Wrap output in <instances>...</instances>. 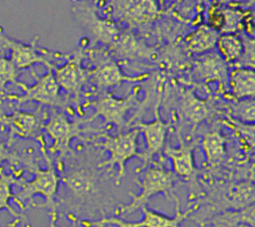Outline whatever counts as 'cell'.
<instances>
[{
	"instance_id": "obj_5",
	"label": "cell",
	"mask_w": 255,
	"mask_h": 227,
	"mask_svg": "<svg viewBox=\"0 0 255 227\" xmlns=\"http://www.w3.org/2000/svg\"><path fill=\"white\" fill-rule=\"evenodd\" d=\"M52 69L53 68H48L47 72L41 76L31 69L30 72L35 83L28 86L25 83L20 82L18 87L23 91V95H5L0 97V101H13L17 106L25 103H37L41 107L65 109L68 100L62 97L61 89L56 82Z\"/></svg>"
},
{
	"instance_id": "obj_28",
	"label": "cell",
	"mask_w": 255,
	"mask_h": 227,
	"mask_svg": "<svg viewBox=\"0 0 255 227\" xmlns=\"http://www.w3.org/2000/svg\"><path fill=\"white\" fill-rule=\"evenodd\" d=\"M228 110L232 116L237 120L245 123H254L255 119V104L254 98L243 99L232 102Z\"/></svg>"
},
{
	"instance_id": "obj_21",
	"label": "cell",
	"mask_w": 255,
	"mask_h": 227,
	"mask_svg": "<svg viewBox=\"0 0 255 227\" xmlns=\"http://www.w3.org/2000/svg\"><path fill=\"white\" fill-rule=\"evenodd\" d=\"M219 33L206 24L197 26L184 38L185 49L194 55H203L210 52L215 46Z\"/></svg>"
},
{
	"instance_id": "obj_11",
	"label": "cell",
	"mask_w": 255,
	"mask_h": 227,
	"mask_svg": "<svg viewBox=\"0 0 255 227\" xmlns=\"http://www.w3.org/2000/svg\"><path fill=\"white\" fill-rule=\"evenodd\" d=\"M153 114L154 118L151 121L135 120L133 123L128 125L130 128H137L144 137L145 148L139 155V159L142 161V164L134 169L136 173L150 163L154 155L160 154L166 144V135L170 126V121H164L161 119L159 115V108L153 109Z\"/></svg>"
},
{
	"instance_id": "obj_6",
	"label": "cell",
	"mask_w": 255,
	"mask_h": 227,
	"mask_svg": "<svg viewBox=\"0 0 255 227\" xmlns=\"http://www.w3.org/2000/svg\"><path fill=\"white\" fill-rule=\"evenodd\" d=\"M173 201L175 202V214L173 216H167L145 205L139 208L142 213V218L139 221H125L119 217L103 216L99 220H79V224L82 227H104L111 225L116 227H180L181 222L187 219L189 215L199 207V203L181 211L176 196L173 198Z\"/></svg>"
},
{
	"instance_id": "obj_23",
	"label": "cell",
	"mask_w": 255,
	"mask_h": 227,
	"mask_svg": "<svg viewBox=\"0 0 255 227\" xmlns=\"http://www.w3.org/2000/svg\"><path fill=\"white\" fill-rule=\"evenodd\" d=\"M210 223V227H254V204L240 210L227 211Z\"/></svg>"
},
{
	"instance_id": "obj_32",
	"label": "cell",
	"mask_w": 255,
	"mask_h": 227,
	"mask_svg": "<svg viewBox=\"0 0 255 227\" xmlns=\"http://www.w3.org/2000/svg\"><path fill=\"white\" fill-rule=\"evenodd\" d=\"M247 1L248 0H216L218 5H226V6H232V7H237L236 5L247 2Z\"/></svg>"
},
{
	"instance_id": "obj_13",
	"label": "cell",
	"mask_w": 255,
	"mask_h": 227,
	"mask_svg": "<svg viewBox=\"0 0 255 227\" xmlns=\"http://www.w3.org/2000/svg\"><path fill=\"white\" fill-rule=\"evenodd\" d=\"M84 53L82 50L75 51L67 57L66 62L61 66H54L52 71L60 89L66 93V99L69 97L78 101L82 89L89 79L88 71L83 67L82 62Z\"/></svg>"
},
{
	"instance_id": "obj_24",
	"label": "cell",
	"mask_w": 255,
	"mask_h": 227,
	"mask_svg": "<svg viewBox=\"0 0 255 227\" xmlns=\"http://www.w3.org/2000/svg\"><path fill=\"white\" fill-rule=\"evenodd\" d=\"M217 53L228 65H234L242 55L243 43L241 36L238 34H221L218 36Z\"/></svg>"
},
{
	"instance_id": "obj_12",
	"label": "cell",
	"mask_w": 255,
	"mask_h": 227,
	"mask_svg": "<svg viewBox=\"0 0 255 227\" xmlns=\"http://www.w3.org/2000/svg\"><path fill=\"white\" fill-rule=\"evenodd\" d=\"M73 13L77 21L92 35L93 44L102 43L110 48L116 43L123 31L113 20L101 18L91 6L79 4L73 8Z\"/></svg>"
},
{
	"instance_id": "obj_3",
	"label": "cell",
	"mask_w": 255,
	"mask_h": 227,
	"mask_svg": "<svg viewBox=\"0 0 255 227\" xmlns=\"http://www.w3.org/2000/svg\"><path fill=\"white\" fill-rule=\"evenodd\" d=\"M139 130L131 127L128 131H122L116 135H110L106 132L97 134L94 138H100L96 146L104 148L109 152V158L98 164L99 168L108 167V171L118 167V173L115 178V184L120 185L121 180L126 175V164L133 157L139 158L140 152L137 147V137Z\"/></svg>"
},
{
	"instance_id": "obj_14",
	"label": "cell",
	"mask_w": 255,
	"mask_h": 227,
	"mask_svg": "<svg viewBox=\"0 0 255 227\" xmlns=\"http://www.w3.org/2000/svg\"><path fill=\"white\" fill-rule=\"evenodd\" d=\"M88 75L100 92H107L110 88L121 86L125 82H143L147 79L149 73L128 76L123 73L121 67L115 60L112 58H104L96 64L92 71L88 72Z\"/></svg>"
},
{
	"instance_id": "obj_20",
	"label": "cell",
	"mask_w": 255,
	"mask_h": 227,
	"mask_svg": "<svg viewBox=\"0 0 255 227\" xmlns=\"http://www.w3.org/2000/svg\"><path fill=\"white\" fill-rule=\"evenodd\" d=\"M227 85L230 89V97L234 101L254 98V95H255L254 69L234 67V69L228 72Z\"/></svg>"
},
{
	"instance_id": "obj_25",
	"label": "cell",
	"mask_w": 255,
	"mask_h": 227,
	"mask_svg": "<svg viewBox=\"0 0 255 227\" xmlns=\"http://www.w3.org/2000/svg\"><path fill=\"white\" fill-rule=\"evenodd\" d=\"M21 178H19L16 174L6 173L4 171V167L0 166V211L7 210L12 216L21 218L22 215L18 214L10 205V200L14 198V193L12 190V186L14 184H19Z\"/></svg>"
},
{
	"instance_id": "obj_8",
	"label": "cell",
	"mask_w": 255,
	"mask_h": 227,
	"mask_svg": "<svg viewBox=\"0 0 255 227\" xmlns=\"http://www.w3.org/2000/svg\"><path fill=\"white\" fill-rule=\"evenodd\" d=\"M39 38L40 36L36 35L30 43H24L0 31V49L8 54L10 60L20 71L32 69L35 65H43L47 69L53 68L55 65L48 58L52 53L38 45Z\"/></svg>"
},
{
	"instance_id": "obj_29",
	"label": "cell",
	"mask_w": 255,
	"mask_h": 227,
	"mask_svg": "<svg viewBox=\"0 0 255 227\" xmlns=\"http://www.w3.org/2000/svg\"><path fill=\"white\" fill-rule=\"evenodd\" d=\"M240 36L243 43V51L241 57L233 66L254 69V38L245 34Z\"/></svg>"
},
{
	"instance_id": "obj_31",
	"label": "cell",
	"mask_w": 255,
	"mask_h": 227,
	"mask_svg": "<svg viewBox=\"0 0 255 227\" xmlns=\"http://www.w3.org/2000/svg\"><path fill=\"white\" fill-rule=\"evenodd\" d=\"M4 161H8L11 164L20 163V154L15 151H11L7 143L0 139V165Z\"/></svg>"
},
{
	"instance_id": "obj_22",
	"label": "cell",
	"mask_w": 255,
	"mask_h": 227,
	"mask_svg": "<svg viewBox=\"0 0 255 227\" xmlns=\"http://www.w3.org/2000/svg\"><path fill=\"white\" fill-rule=\"evenodd\" d=\"M200 144L208 167L215 168L223 162L226 156V139L219 129L206 132Z\"/></svg>"
},
{
	"instance_id": "obj_15",
	"label": "cell",
	"mask_w": 255,
	"mask_h": 227,
	"mask_svg": "<svg viewBox=\"0 0 255 227\" xmlns=\"http://www.w3.org/2000/svg\"><path fill=\"white\" fill-rule=\"evenodd\" d=\"M177 136L179 140L178 146L171 147L169 144H165L162 151L170 160L172 172L178 177V179L193 183L196 179V175L198 174L193 153L195 142L185 143L179 132L177 133Z\"/></svg>"
},
{
	"instance_id": "obj_30",
	"label": "cell",
	"mask_w": 255,
	"mask_h": 227,
	"mask_svg": "<svg viewBox=\"0 0 255 227\" xmlns=\"http://www.w3.org/2000/svg\"><path fill=\"white\" fill-rule=\"evenodd\" d=\"M207 23L206 25L209 26L210 28L214 29L218 33L221 32L222 27H223V14H222V9L218 5L211 6L207 10Z\"/></svg>"
},
{
	"instance_id": "obj_4",
	"label": "cell",
	"mask_w": 255,
	"mask_h": 227,
	"mask_svg": "<svg viewBox=\"0 0 255 227\" xmlns=\"http://www.w3.org/2000/svg\"><path fill=\"white\" fill-rule=\"evenodd\" d=\"M87 122L86 119L80 118L70 120L64 112H58L56 109H52L50 115L47 116L43 129L52 139V144L47 147L49 154H58L56 159L57 168L64 165V157L68 153H73L71 148V142L74 138H80L85 140L81 135L83 132H87L88 128H83L82 124Z\"/></svg>"
},
{
	"instance_id": "obj_18",
	"label": "cell",
	"mask_w": 255,
	"mask_h": 227,
	"mask_svg": "<svg viewBox=\"0 0 255 227\" xmlns=\"http://www.w3.org/2000/svg\"><path fill=\"white\" fill-rule=\"evenodd\" d=\"M179 110L184 120L195 127L210 114L211 107L207 100L199 98L192 89L181 92Z\"/></svg>"
},
{
	"instance_id": "obj_26",
	"label": "cell",
	"mask_w": 255,
	"mask_h": 227,
	"mask_svg": "<svg viewBox=\"0 0 255 227\" xmlns=\"http://www.w3.org/2000/svg\"><path fill=\"white\" fill-rule=\"evenodd\" d=\"M21 71L10 60L6 52L0 49V94L5 92L6 86L11 84L18 87Z\"/></svg>"
},
{
	"instance_id": "obj_16",
	"label": "cell",
	"mask_w": 255,
	"mask_h": 227,
	"mask_svg": "<svg viewBox=\"0 0 255 227\" xmlns=\"http://www.w3.org/2000/svg\"><path fill=\"white\" fill-rule=\"evenodd\" d=\"M61 179L80 203L92 201L99 195L98 177L92 169L78 167L63 174Z\"/></svg>"
},
{
	"instance_id": "obj_10",
	"label": "cell",
	"mask_w": 255,
	"mask_h": 227,
	"mask_svg": "<svg viewBox=\"0 0 255 227\" xmlns=\"http://www.w3.org/2000/svg\"><path fill=\"white\" fill-rule=\"evenodd\" d=\"M113 18L130 27H145L159 15L155 0H108Z\"/></svg>"
},
{
	"instance_id": "obj_1",
	"label": "cell",
	"mask_w": 255,
	"mask_h": 227,
	"mask_svg": "<svg viewBox=\"0 0 255 227\" xmlns=\"http://www.w3.org/2000/svg\"><path fill=\"white\" fill-rule=\"evenodd\" d=\"M36 140L40 144V150L47 163V166L46 168L39 167L38 164L33 161V158L30 154L20 155V163L26 165L27 169L33 173V178L28 181L21 178L18 184L21 186V190L14 194L13 201L21 209H24L25 201H31L34 196L40 195L45 199V203L42 205H37L36 207H44L49 209L51 211L50 215L52 217V221H55L57 218L56 196L58 193L61 177L58 174L56 167L48 154L46 141L43 134L39 135Z\"/></svg>"
},
{
	"instance_id": "obj_33",
	"label": "cell",
	"mask_w": 255,
	"mask_h": 227,
	"mask_svg": "<svg viewBox=\"0 0 255 227\" xmlns=\"http://www.w3.org/2000/svg\"><path fill=\"white\" fill-rule=\"evenodd\" d=\"M167 1H175V0H167Z\"/></svg>"
},
{
	"instance_id": "obj_17",
	"label": "cell",
	"mask_w": 255,
	"mask_h": 227,
	"mask_svg": "<svg viewBox=\"0 0 255 227\" xmlns=\"http://www.w3.org/2000/svg\"><path fill=\"white\" fill-rule=\"evenodd\" d=\"M194 74L205 83L216 82L220 87L227 84V64L218 53H205L198 58L194 64Z\"/></svg>"
},
{
	"instance_id": "obj_27",
	"label": "cell",
	"mask_w": 255,
	"mask_h": 227,
	"mask_svg": "<svg viewBox=\"0 0 255 227\" xmlns=\"http://www.w3.org/2000/svg\"><path fill=\"white\" fill-rule=\"evenodd\" d=\"M223 14V27L221 34H236L238 31L242 30V22L244 17L249 11H243L242 9L224 6L221 7Z\"/></svg>"
},
{
	"instance_id": "obj_7",
	"label": "cell",
	"mask_w": 255,
	"mask_h": 227,
	"mask_svg": "<svg viewBox=\"0 0 255 227\" xmlns=\"http://www.w3.org/2000/svg\"><path fill=\"white\" fill-rule=\"evenodd\" d=\"M139 91L140 87L136 86L128 96L124 98L115 97L109 92H102L97 100L90 104V107L94 109V114L86 118L87 122L101 116L104 119L103 126L113 124L117 127L118 132H122L128 126L126 117L128 111L138 103L137 95Z\"/></svg>"
},
{
	"instance_id": "obj_19",
	"label": "cell",
	"mask_w": 255,
	"mask_h": 227,
	"mask_svg": "<svg viewBox=\"0 0 255 227\" xmlns=\"http://www.w3.org/2000/svg\"><path fill=\"white\" fill-rule=\"evenodd\" d=\"M111 51L117 56L126 59H148L154 60L156 52L153 48L145 45L141 41L137 40L128 30H123L117 42L110 47Z\"/></svg>"
},
{
	"instance_id": "obj_9",
	"label": "cell",
	"mask_w": 255,
	"mask_h": 227,
	"mask_svg": "<svg viewBox=\"0 0 255 227\" xmlns=\"http://www.w3.org/2000/svg\"><path fill=\"white\" fill-rule=\"evenodd\" d=\"M47 116L41 106L34 112L15 110L11 114L3 113L0 108V124L8 129L7 145L10 147L16 138L36 140L42 134Z\"/></svg>"
},
{
	"instance_id": "obj_2",
	"label": "cell",
	"mask_w": 255,
	"mask_h": 227,
	"mask_svg": "<svg viewBox=\"0 0 255 227\" xmlns=\"http://www.w3.org/2000/svg\"><path fill=\"white\" fill-rule=\"evenodd\" d=\"M142 170L143 174L141 180H138L137 178L134 180L140 188L139 193L135 195L132 192H128L131 197L130 202L116 207V216L122 217L133 213L140 207L145 206L150 198L158 194H163L168 200H173L176 196L174 194V187L179 179L172 170L164 166L163 160H152L142 168Z\"/></svg>"
}]
</instances>
